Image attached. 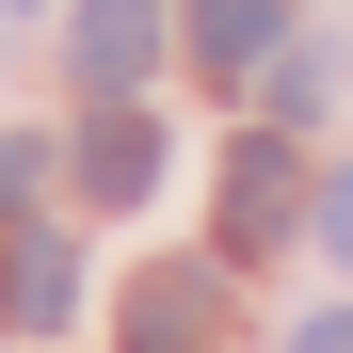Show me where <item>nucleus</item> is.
Returning <instances> with one entry per match:
<instances>
[{
  "label": "nucleus",
  "mask_w": 353,
  "mask_h": 353,
  "mask_svg": "<svg viewBox=\"0 0 353 353\" xmlns=\"http://www.w3.org/2000/svg\"><path fill=\"white\" fill-rule=\"evenodd\" d=\"M161 161H176V145H161V112H97V129H81V193H97V209H145V193H161Z\"/></svg>",
  "instance_id": "nucleus-1"
},
{
  "label": "nucleus",
  "mask_w": 353,
  "mask_h": 353,
  "mask_svg": "<svg viewBox=\"0 0 353 353\" xmlns=\"http://www.w3.org/2000/svg\"><path fill=\"white\" fill-rule=\"evenodd\" d=\"M289 209H305V193H289V145L257 129L241 161H225V257H273V241H289Z\"/></svg>",
  "instance_id": "nucleus-2"
},
{
  "label": "nucleus",
  "mask_w": 353,
  "mask_h": 353,
  "mask_svg": "<svg viewBox=\"0 0 353 353\" xmlns=\"http://www.w3.org/2000/svg\"><path fill=\"white\" fill-rule=\"evenodd\" d=\"M145 65H161V0H81V81L129 97Z\"/></svg>",
  "instance_id": "nucleus-3"
},
{
  "label": "nucleus",
  "mask_w": 353,
  "mask_h": 353,
  "mask_svg": "<svg viewBox=\"0 0 353 353\" xmlns=\"http://www.w3.org/2000/svg\"><path fill=\"white\" fill-rule=\"evenodd\" d=\"M273 32H289V0H193V48H209L225 81H257V65H273Z\"/></svg>",
  "instance_id": "nucleus-4"
},
{
  "label": "nucleus",
  "mask_w": 353,
  "mask_h": 353,
  "mask_svg": "<svg viewBox=\"0 0 353 353\" xmlns=\"http://www.w3.org/2000/svg\"><path fill=\"white\" fill-rule=\"evenodd\" d=\"M209 305H225L209 273H145V289H129V337H145V353H193V337H209Z\"/></svg>",
  "instance_id": "nucleus-5"
},
{
  "label": "nucleus",
  "mask_w": 353,
  "mask_h": 353,
  "mask_svg": "<svg viewBox=\"0 0 353 353\" xmlns=\"http://www.w3.org/2000/svg\"><path fill=\"white\" fill-rule=\"evenodd\" d=\"M17 321H32V337L81 321V257H65V241H17Z\"/></svg>",
  "instance_id": "nucleus-6"
},
{
  "label": "nucleus",
  "mask_w": 353,
  "mask_h": 353,
  "mask_svg": "<svg viewBox=\"0 0 353 353\" xmlns=\"http://www.w3.org/2000/svg\"><path fill=\"white\" fill-rule=\"evenodd\" d=\"M32 176H48V145H0V209H32Z\"/></svg>",
  "instance_id": "nucleus-7"
},
{
  "label": "nucleus",
  "mask_w": 353,
  "mask_h": 353,
  "mask_svg": "<svg viewBox=\"0 0 353 353\" xmlns=\"http://www.w3.org/2000/svg\"><path fill=\"white\" fill-rule=\"evenodd\" d=\"M321 241H337V257H353V161H337V176H321Z\"/></svg>",
  "instance_id": "nucleus-8"
},
{
  "label": "nucleus",
  "mask_w": 353,
  "mask_h": 353,
  "mask_svg": "<svg viewBox=\"0 0 353 353\" xmlns=\"http://www.w3.org/2000/svg\"><path fill=\"white\" fill-rule=\"evenodd\" d=\"M289 353H353V305H321V321H305V337H289Z\"/></svg>",
  "instance_id": "nucleus-9"
},
{
  "label": "nucleus",
  "mask_w": 353,
  "mask_h": 353,
  "mask_svg": "<svg viewBox=\"0 0 353 353\" xmlns=\"http://www.w3.org/2000/svg\"><path fill=\"white\" fill-rule=\"evenodd\" d=\"M0 321H17V257H0Z\"/></svg>",
  "instance_id": "nucleus-10"
}]
</instances>
